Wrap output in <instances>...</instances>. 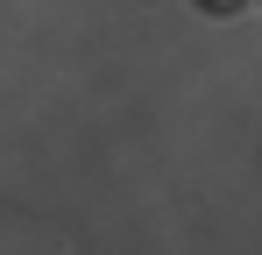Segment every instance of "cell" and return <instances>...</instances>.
Returning <instances> with one entry per match:
<instances>
[{
  "mask_svg": "<svg viewBox=\"0 0 262 255\" xmlns=\"http://www.w3.org/2000/svg\"><path fill=\"white\" fill-rule=\"evenodd\" d=\"M213 7H241V0H213Z\"/></svg>",
  "mask_w": 262,
  "mask_h": 255,
  "instance_id": "6da1fadb",
  "label": "cell"
}]
</instances>
